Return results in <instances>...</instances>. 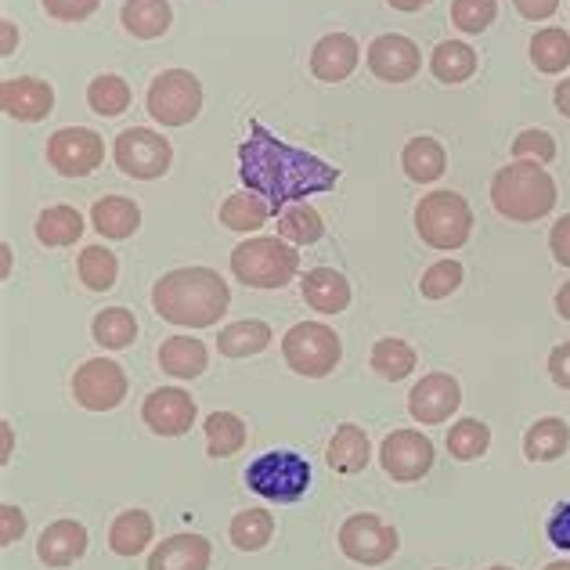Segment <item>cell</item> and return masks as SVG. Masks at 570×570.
Segmentation results:
<instances>
[{"label":"cell","instance_id":"1","mask_svg":"<svg viewBox=\"0 0 570 570\" xmlns=\"http://www.w3.org/2000/svg\"><path fill=\"white\" fill-rule=\"evenodd\" d=\"M238 177L278 214V206H293L307 195L336 188L340 170L304 148L282 141L261 119H249V138L238 145Z\"/></svg>","mask_w":570,"mask_h":570},{"label":"cell","instance_id":"2","mask_svg":"<svg viewBox=\"0 0 570 570\" xmlns=\"http://www.w3.org/2000/svg\"><path fill=\"white\" fill-rule=\"evenodd\" d=\"M232 304V289L214 267H177L153 285V307L163 322L209 328Z\"/></svg>","mask_w":570,"mask_h":570},{"label":"cell","instance_id":"3","mask_svg":"<svg viewBox=\"0 0 570 570\" xmlns=\"http://www.w3.org/2000/svg\"><path fill=\"white\" fill-rule=\"evenodd\" d=\"M491 206L505 220L534 224L549 217L557 206V181L549 177V170H542V163L513 159L491 177Z\"/></svg>","mask_w":570,"mask_h":570},{"label":"cell","instance_id":"4","mask_svg":"<svg viewBox=\"0 0 570 570\" xmlns=\"http://www.w3.org/2000/svg\"><path fill=\"white\" fill-rule=\"evenodd\" d=\"M299 272V253L293 243L272 235L246 238L232 249V275L249 289H282Z\"/></svg>","mask_w":570,"mask_h":570},{"label":"cell","instance_id":"5","mask_svg":"<svg viewBox=\"0 0 570 570\" xmlns=\"http://www.w3.org/2000/svg\"><path fill=\"white\" fill-rule=\"evenodd\" d=\"M415 232L430 249L452 253L462 249L473 235V209L459 191H430L415 206Z\"/></svg>","mask_w":570,"mask_h":570},{"label":"cell","instance_id":"6","mask_svg":"<svg viewBox=\"0 0 570 570\" xmlns=\"http://www.w3.org/2000/svg\"><path fill=\"white\" fill-rule=\"evenodd\" d=\"M282 354L296 376L325 380L328 372H336L343 357V343L333 325L325 322H296L289 333L282 336Z\"/></svg>","mask_w":570,"mask_h":570},{"label":"cell","instance_id":"7","mask_svg":"<svg viewBox=\"0 0 570 570\" xmlns=\"http://www.w3.org/2000/svg\"><path fill=\"white\" fill-rule=\"evenodd\" d=\"M246 488L267 502L293 505L311 488V462L296 452H264L246 466Z\"/></svg>","mask_w":570,"mask_h":570},{"label":"cell","instance_id":"8","mask_svg":"<svg viewBox=\"0 0 570 570\" xmlns=\"http://www.w3.org/2000/svg\"><path fill=\"white\" fill-rule=\"evenodd\" d=\"M148 116L163 127H188L203 112V83L188 69H167L148 83Z\"/></svg>","mask_w":570,"mask_h":570},{"label":"cell","instance_id":"9","mask_svg":"<svg viewBox=\"0 0 570 570\" xmlns=\"http://www.w3.org/2000/svg\"><path fill=\"white\" fill-rule=\"evenodd\" d=\"M336 546L351 563L383 567L386 560H394V552L401 549V538L394 523L380 520L376 513H354L340 523Z\"/></svg>","mask_w":570,"mask_h":570},{"label":"cell","instance_id":"10","mask_svg":"<svg viewBox=\"0 0 570 570\" xmlns=\"http://www.w3.org/2000/svg\"><path fill=\"white\" fill-rule=\"evenodd\" d=\"M112 159L127 177H134V181H156V177L170 170L174 148L153 127H127L124 134H116Z\"/></svg>","mask_w":570,"mask_h":570},{"label":"cell","instance_id":"11","mask_svg":"<svg viewBox=\"0 0 570 570\" xmlns=\"http://www.w3.org/2000/svg\"><path fill=\"white\" fill-rule=\"evenodd\" d=\"M127 372L109 357H91L72 376V397L87 412H112L127 397Z\"/></svg>","mask_w":570,"mask_h":570},{"label":"cell","instance_id":"12","mask_svg":"<svg viewBox=\"0 0 570 570\" xmlns=\"http://www.w3.org/2000/svg\"><path fill=\"white\" fill-rule=\"evenodd\" d=\"M433 441L426 438L423 430H394L390 438L380 444V462L383 473L397 484H415L433 470Z\"/></svg>","mask_w":570,"mask_h":570},{"label":"cell","instance_id":"13","mask_svg":"<svg viewBox=\"0 0 570 570\" xmlns=\"http://www.w3.org/2000/svg\"><path fill=\"white\" fill-rule=\"evenodd\" d=\"M48 163L62 177H87L105 163V141L91 127H62L48 138Z\"/></svg>","mask_w":570,"mask_h":570},{"label":"cell","instance_id":"14","mask_svg":"<svg viewBox=\"0 0 570 570\" xmlns=\"http://www.w3.org/2000/svg\"><path fill=\"white\" fill-rule=\"evenodd\" d=\"M462 404V386L455 376H448V372H430L423 376L409 394V415L415 423L423 426H438V423H448Z\"/></svg>","mask_w":570,"mask_h":570},{"label":"cell","instance_id":"15","mask_svg":"<svg viewBox=\"0 0 570 570\" xmlns=\"http://www.w3.org/2000/svg\"><path fill=\"white\" fill-rule=\"evenodd\" d=\"M195 415H199V409H195L191 394L181 386H159L141 404L145 426L159 433V438H185L195 423Z\"/></svg>","mask_w":570,"mask_h":570},{"label":"cell","instance_id":"16","mask_svg":"<svg viewBox=\"0 0 570 570\" xmlns=\"http://www.w3.org/2000/svg\"><path fill=\"white\" fill-rule=\"evenodd\" d=\"M368 69L383 83H409L423 69V51L412 37L383 33L368 43Z\"/></svg>","mask_w":570,"mask_h":570},{"label":"cell","instance_id":"17","mask_svg":"<svg viewBox=\"0 0 570 570\" xmlns=\"http://www.w3.org/2000/svg\"><path fill=\"white\" fill-rule=\"evenodd\" d=\"M0 105L19 124H40L55 109V91L51 83H43L37 77H14L0 83Z\"/></svg>","mask_w":570,"mask_h":570},{"label":"cell","instance_id":"18","mask_svg":"<svg viewBox=\"0 0 570 570\" xmlns=\"http://www.w3.org/2000/svg\"><path fill=\"white\" fill-rule=\"evenodd\" d=\"M362 62V48L351 33H328L314 43L311 51V72L322 83H343Z\"/></svg>","mask_w":570,"mask_h":570},{"label":"cell","instance_id":"19","mask_svg":"<svg viewBox=\"0 0 570 570\" xmlns=\"http://www.w3.org/2000/svg\"><path fill=\"white\" fill-rule=\"evenodd\" d=\"M87 546H91V538H87V528L80 520H55L40 534L37 557L48 567H72L77 560H83Z\"/></svg>","mask_w":570,"mask_h":570},{"label":"cell","instance_id":"20","mask_svg":"<svg viewBox=\"0 0 570 570\" xmlns=\"http://www.w3.org/2000/svg\"><path fill=\"white\" fill-rule=\"evenodd\" d=\"M214 546L203 534H170L167 542L153 549L148 570H209Z\"/></svg>","mask_w":570,"mask_h":570},{"label":"cell","instance_id":"21","mask_svg":"<svg viewBox=\"0 0 570 570\" xmlns=\"http://www.w3.org/2000/svg\"><path fill=\"white\" fill-rule=\"evenodd\" d=\"M325 462L333 473H343V476H354L362 473L368 462H372V444H368V433L357 426V423H343L336 426L333 441L325 448Z\"/></svg>","mask_w":570,"mask_h":570},{"label":"cell","instance_id":"22","mask_svg":"<svg viewBox=\"0 0 570 570\" xmlns=\"http://www.w3.org/2000/svg\"><path fill=\"white\" fill-rule=\"evenodd\" d=\"M91 224L101 238L124 243V238H130L141 228V206L127 199V195H105V199L91 206Z\"/></svg>","mask_w":570,"mask_h":570},{"label":"cell","instance_id":"23","mask_svg":"<svg viewBox=\"0 0 570 570\" xmlns=\"http://www.w3.org/2000/svg\"><path fill=\"white\" fill-rule=\"evenodd\" d=\"M209 365V351L195 336H167L159 343V368L174 380H199Z\"/></svg>","mask_w":570,"mask_h":570},{"label":"cell","instance_id":"24","mask_svg":"<svg viewBox=\"0 0 570 570\" xmlns=\"http://www.w3.org/2000/svg\"><path fill=\"white\" fill-rule=\"evenodd\" d=\"M299 293H304L307 307H314L318 314H340L351 307V282L340 272H333V267H314V272H307Z\"/></svg>","mask_w":570,"mask_h":570},{"label":"cell","instance_id":"25","mask_svg":"<svg viewBox=\"0 0 570 570\" xmlns=\"http://www.w3.org/2000/svg\"><path fill=\"white\" fill-rule=\"evenodd\" d=\"M170 22H174V8L167 0H127V4L119 8V26L138 40L167 37Z\"/></svg>","mask_w":570,"mask_h":570},{"label":"cell","instance_id":"26","mask_svg":"<svg viewBox=\"0 0 570 570\" xmlns=\"http://www.w3.org/2000/svg\"><path fill=\"white\" fill-rule=\"evenodd\" d=\"M444 167H448V156H444V145L438 138H426V134H419V138H412L409 145H404L401 170L409 174V181L433 185L438 177H444Z\"/></svg>","mask_w":570,"mask_h":570},{"label":"cell","instance_id":"27","mask_svg":"<svg viewBox=\"0 0 570 570\" xmlns=\"http://www.w3.org/2000/svg\"><path fill=\"white\" fill-rule=\"evenodd\" d=\"M153 534L156 523L145 509H124L109 528V549L116 557H138V552H145V546H153Z\"/></svg>","mask_w":570,"mask_h":570},{"label":"cell","instance_id":"28","mask_svg":"<svg viewBox=\"0 0 570 570\" xmlns=\"http://www.w3.org/2000/svg\"><path fill=\"white\" fill-rule=\"evenodd\" d=\"M570 448V426L557 415H546L531 423V430L523 433V455L531 462H557L567 455Z\"/></svg>","mask_w":570,"mask_h":570},{"label":"cell","instance_id":"29","mask_svg":"<svg viewBox=\"0 0 570 570\" xmlns=\"http://www.w3.org/2000/svg\"><path fill=\"white\" fill-rule=\"evenodd\" d=\"M275 209H272V203L267 199H261L257 191H235V195H228L224 199V206H220V224L228 232H238V235H249V232H257V228H264L267 224V217H272Z\"/></svg>","mask_w":570,"mask_h":570},{"label":"cell","instance_id":"30","mask_svg":"<svg viewBox=\"0 0 570 570\" xmlns=\"http://www.w3.org/2000/svg\"><path fill=\"white\" fill-rule=\"evenodd\" d=\"M267 343H272V325L261 318H246V322H232L220 328L217 351L224 357H253V354H264Z\"/></svg>","mask_w":570,"mask_h":570},{"label":"cell","instance_id":"31","mask_svg":"<svg viewBox=\"0 0 570 570\" xmlns=\"http://www.w3.org/2000/svg\"><path fill=\"white\" fill-rule=\"evenodd\" d=\"M83 232L87 228H83L80 209H72V206H48L37 217V238H40V246H48V249H66L72 243H80Z\"/></svg>","mask_w":570,"mask_h":570},{"label":"cell","instance_id":"32","mask_svg":"<svg viewBox=\"0 0 570 570\" xmlns=\"http://www.w3.org/2000/svg\"><path fill=\"white\" fill-rule=\"evenodd\" d=\"M206 452L209 459H232L246 448V423L235 412H209L206 415Z\"/></svg>","mask_w":570,"mask_h":570},{"label":"cell","instance_id":"33","mask_svg":"<svg viewBox=\"0 0 570 570\" xmlns=\"http://www.w3.org/2000/svg\"><path fill=\"white\" fill-rule=\"evenodd\" d=\"M476 51L470 48V43H462V40H444L433 48L430 55V72L438 77L441 83H466L473 72H476Z\"/></svg>","mask_w":570,"mask_h":570},{"label":"cell","instance_id":"34","mask_svg":"<svg viewBox=\"0 0 570 570\" xmlns=\"http://www.w3.org/2000/svg\"><path fill=\"white\" fill-rule=\"evenodd\" d=\"M91 336L105 351H127L130 343L138 340V318H134V311L127 307H105L95 314Z\"/></svg>","mask_w":570,"mask_h":570},{"label":"cell","instance_id":"35","mask_svg":"<svg viewBox=\"0 0 570 570\" xmlns=\"http://www.w3.org/2000/svg\"><path fill=\"white\" fill-rule=\"evenodd\" d=\"M228 534H232V546L238 552H261L275 538V517L261 505L243 509V513L232 517Z\"/></svg>","mask_w":570,"mask_h":570},{"label":"cell","instance_id":"36","mask_svg":"<svg viewBox=\"0 0 570 570\" xmlns=\"http://www.w3.org/2000/svg\"><path fill=\"white\" fill-rule=\"evenodd\" d=\"M368 362H372V372H380L383 380L401 383V380H409L415 372V351H412L409 340L383 336V340H376V347H372Z\"/></svg>","mask_w":570,"mask_h":570},{"label":"cell","instance_id":"37","mask_svg":"<svg viewBox=\"0 0 570 570\" xmlns=\"http://www.w3.org/2000/svg\"><path fill=\"white\" fill-rule=\"evenodd\" d=\"M531 62L546 77H557L570 66V33L560 26H546L531 37Z\"/></svg>","mask_w":570,"mask_h":570},{"label":"cell","instance_id":"38","mask_svg":"<svg viewBox=\"0 0 570 570\" xmlns=\"http://www.w3.org/2000/svg\"><path fill=\"white\" fill-rule=\"evenodd\" d=\"M322 235H325V220L318 209L307 203H293L278 214V238H285V243L314 246V243H322Z\"/></svg>","mask_w":570,"mask_h":570},{"label":"cell","instance_id":"39","mask_svg":"<svg viewBox=\"0 0 570 570\" xmlns=\"http://www.w3.org/2000/svg\"><path fill=\"white\" fill-rule=\"evenodd\" d=\"M77 275L91 293H109L119 278V257L105 246H83L77 261Z\"/></svg>","mask_w":570,"mask_h":570},{"label":"cell","instance_id":"40","mask_svg":"<svg viewBox=\"0 0 570 570\" xmlns=\"http://www.w3.org/2000/svg\"><path fill=\"white\" fill-rule=\"evenodd\" d=\"M130 83L124 77H116V72H101L91 83H87V105H91V112L98 116H119L130 109Z\"/></svg>","mask_w":570,"mask_h":570},{"label":"cell","instance_id":"41","mask_svg":"<svg viewBox=\"0 0 570 570\" xmlns=\"http://www.w3.org/2000/svg\"><path fill=\"white\" fill-rule=\"evenodd\" d=\"M491 448V426L480 423V419H459V423L448 430V452L459 462H473Z\"/></svg>","mask_w":570,"mask_h":570},{"label":"cell","instance_id":"42","mask_svg":"<svg viewBox=\"0 0 570 570\" xmlns=\"http://www.w3.org/2000/svg\"><path fill=\"white\" fill-rule=\"evenodd\" d=\"M462 278H466V272H462V264L459 261H438V264H430L423 278H419V293H423L426 299H444V296H452Z\"/></svg>","mask_w":570,"mask_h":570},{"label":"cell","instance_id":"43","mask_svg":"<svg viewBox=\"0 0 570 570\" xmlns=\"http://www.w3.org/2000/svg\"><path fill=\"white\" fill-rule=\"evenodd\" d=\"M494 19H499V0H455L452 4V22L466 37H480Z\"/></svg>","mask_w":570,"mask_h":570},{"label":"cell","instance_id":"44","mask_svg":"<svg viewBox=\"0 0 570 570\" xmlns=\"http://www.w3.org/2000/svg\"><path fill=\"white\" fill-rule=\"evenodd\" d=\"M513 159H531V163H552L557 159V138L549 130H520L513 141Z\"/></svg>","mask_w":570,"mask_h":570},{"label":"cell","instance_id":"45","mask_svg":"<svg viewBox=\"0 0 570 570\" xmlns=\"http://www.w3.org/2000/svg\"><path fill=\"white\" fill-rule=\"evenodd\" d=\"M101 0H43V11L58 22H83L98 11Z\"/></svg>","mask_w":570,"mask_h":570},{"label":"cell","instance_id":"46","mask_svg":"<svg viewBox=\"0 0 570 570\" xmlns=\"http://www.w3.org/2000/svg\"><path fill=\"white\" fill-rule=\"evenodd\" d=\"M546 534L557 549L570 552V502H560L557 509H552L549 520H546Z\"/></svg>","mask_w":570,"mask_h":570},{"label":"cell","instance_id":"47","mask_svg":"<svg viewBox=\"0 0 570 570\" xmlns=\"http://www.w3.org/2000/svg\"><path fill=\"white\" fill-rule=\"evenodd\" d=\"M26 534V513L19 505H0V546H14Z\"/></svg>","mask_w":570,"mask_h":570},{"label":"cell","instance_id":"48","mask_svg":"<svg viewBox=\"0 0 570 570\" xmlns=\"http://www.w3.org/2000/svg\"><path fill=\"white\" fill-rule=\"evenodd\" d=\"M549 249L563 267H570V214H563L549 232Z\"/></svg>","mask_w":570,"mask_h":570},{"label":"cell","instance_id":"49","mask_svg":"<svg viewBox=\"0 0 570 570\" xmlns=\"http://www.w3.org/2000/svg\"><path fill=\"white\" fill-rule=\"evenodd\" d=\"M549 376L560 390H570V340L549 354Z\"/></svg>","mask_w":570,"mask_h":570},{"label":"cell","instance_id":"50","mask_svg":"<svg viewBox=\"0 0 570 570\" xmlns=\"http://www.w3.org/2000/svg\"><path fill=\"white\" fill-rule=\"evenodd\" d=\"M513 8L523 14L528 22H546L560 11V0H513Z\"/></svg>","mask_w":570,"mask_h":570},{"label":"cell","instance_id":"51","mask_svg":"<svg viewBox=\"0 0 570 570\" xmlns=\"http://www.w3.org/2000/svg\"><path fill=\"white\" fill-rule=\"evenodd\" d=\"M552 105H557V112L570 119V77L563 83H557V91H552Z\"/></svg>","mask_w":570,"mask_h":570},{"label":"cell","instance_id":"52","mask_svg":"<svg viewBox=\"0 0 570 570\" xmlns=\"http://www.w3.org/2000/svg\"><path fill=\"white\" fill-rule=\"evenodd\" d=\"M390 8H397L404 14H412V11H423L426 4H433V0H386Z\"/></svg>","mask_w":570,"mask_h":570},{"label":"cell","instance_id":"53","mask_svg":"<svg viewBox=\"0 0 570 570\" xmlns=\"http://www.w3.org/2000/svg\"><path fill=\"white\" fill-rule=\"evenodd\" d=\"M557 314L563 322H570V282L560 285V293H557Z\"/></svg>","mask_w":570,"mask_h":570},{"label":"cell","instance_id":"54","mask_svg":"<svg viewBox=\"0 0 570 570\" xmlns=\"http://www.w3.org/2000/svg\"><path fill=\"white\" fill-rule=\"evenodd\" d=\"M0 430H4V455H0V462H11V448H14V430H11V423L4 419L0 423Z\"/></svg>","mask_w":570,"mask_h":570},{"label":"cell","instance_id":"55","mask_svg":"<svg viewBox=\"0 0 570 570\" xmlns=\"http://www.w3.org/2000/svg\"><path fill=\"white\" fill-rule=\"evenodd\" d=\"M0 26H4V58H8V55L14 51V26H11L8 19L0 22Z\"/></svg>","mask_w":570,"mask_h":570},{"label":"cell","instance_id":"56","mask_svg":"<svg viewBox=\"0 0 570 570\" xmlns=\"http://www.w3.org/2000/svg\"><path fill=\"white\" fill-rule=\"evenodd\" d=\"M0 257H4V278L11 275V246L4 243V246H0Z\"/></svg>","mask_w":570,"mask_h":570},{"label":"cell","instance_id":"57","mask_svg":"<svg viewBox=\"0 0 570 570\" xmlns=\"http://www.w3.org/2000/svg\"><path fill=\"white\" fill-rule=\"evenodd\" d=\"M546 570H570V563L567 560H557V563H549Z\"/></svg>","mask_w":570,"mask_h":570},{"label":"cell","instance_id":"58","mask_svg":"<svg viewBox=\"0 0 570 570\" xmlns=\"http://www.w3.org/2000/svg\"><path fill=\"white\" fill-rule=\"evenodd\" d=\"M488 570H513V567H488Z\"/></svg>","mask_w":570,"mask_h":570},{"label":"cell","instance_id":"59","mask_svg":"<svg viewBox=\"0 0 570 570\" xmlns=\"http://www.w3.org/2000/svg\"><path fill=\"white\" fill-rule=\"evenodd\" d=\"M438 570H444V567H438Z\"/></svg>","mask_w":570,"mask_h":570}]
</instances>
